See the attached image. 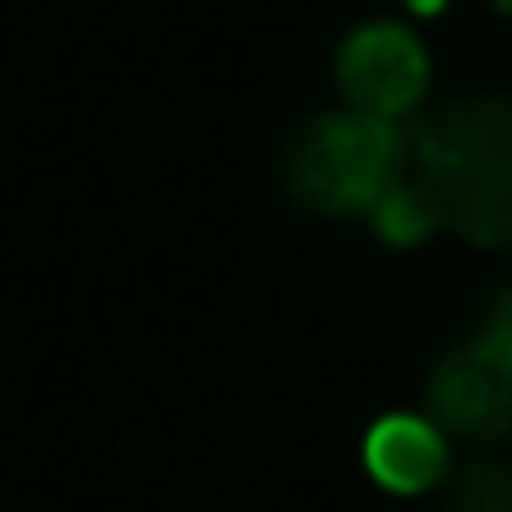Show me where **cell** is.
Listing matches in <instances>:
<instances>
[{
	"instance_id": "3",
	"label": "cell",
	"mask_w": 512,
	"mask_h": 512,
	"mask_svg": "<svg viewBox=\"0 0 512 512\" xmlns=\"http://www.w3.org/2000/svg\"><path fill=\"white\" fill-rule=\"evenodd\" d=\"M424 413L446 441L463 446H496L512 435V369H501L474 342H457L424 386Z\"/></svg>"
},
{
	"instance_id": "8",
	"label": "cell",
	"mask_w": 512,
	"mask_h": 512,
	"mask_svg": "<svg viewBox=\"0 0 512 512\" xmlns=\"http://www.w3.org/2000/svg\"><path fill=\"white\" fill-rule=\"evenodd\" d=\"M468 342H474L479 353H490L501 369H512V281L479 303L474 325H468Z\"/></svg>"
},
{
	"instance_id": "10",
	"label": "cell",
	"mask_w": 512,
	"mask_h": 512,
	"mask_svg": "<svg viewBox=\"0 0 512 512\" xmlns=\"http://www.w3.org/2000/svg\"><path fill=\"white\" fill-rule=\"evenodd\" d=\"M490 6H496V12H507V17H512V0H490Z\"/></svg>"
},
{
	"instance_id": "4",
	"label": "cell",
	"mask_w": 512,
	"mask_h": 512,
	"mask_svg": "<svg viewBox=\"0 0 512 512\" xmlns=\"http://www.w3.org/2000/svg\"><path fill=\"white\" fill-rule=\"evenodd\" d=\"M336 78L353 111L380 116V122H402L419 111L424 89H430V56L424 45L397 23H369L353 28L336 56Z\"/></svg>"
},
{
	"instance_id": "1",
	"label": "cell",
	"mask_w": 512,
	"mask_h": 512,
	"mask_svg": "<svg viewBox=\"0 0 512 512\" xmlns=\"http://www.w3.org/2000/svg\"><path fill=\"white\" fill-rule=\"evenodd\" d=\"M413 182L446 232L512 254V94H468L413 133Z\"/></svg>"
},
{
	"instance_id": "9",
	"label": "cell",
	"mask_w": 512,
	"mask_h": 512,
	"mask_svg": "<svg viewBox=\"0 0 512 512\" xmlns=\"http://www.w3.org/2000/svg\"><path fill=\"white\" fill-rule=\"evenodd\" d=\"M408 6H413V12H441L446 0H408Z\"/></svg>"
},
{
	"instance_id": "2",
	"label": "cell",
	"mask_w": 512,
	"mask_h": 512,
	"mask_svg": "<svg viewBox=\"0 0 512 512\" xmlns=\"http://www.w3.org/2000/svg\"><path fill=\"white\" fill-rule=\"evenodd\" d=\"M413 144L402 138V122H380L364 111H325L309 116L281 144V188L309 215H369L408 182Z\"/></svg>"
},
{
	"instance_id": "6",
	"label": "cell",
	"mask_w": 512,
	"mask_h": 512,
	"mask_svg": "<svg viewBox=\"0 0 512 512\" xmlns=\"http://www.w3.org/2000/svg\"><path fill=\"white\" fill-rule=\"evenodd\" d=\"M441 512H512V457L463 463L441 485Z\"/></svg>"
},
{
	"instance_id": "5",
	"label": "cell",
	"mask_w": 512,
	"mask_h": 512,
	"mask_svg": "<svg viewBox=\"0 0 512 512\" xmlns=\"http://www.w3.org/2000/svg\"><path fill=\"white\" fill-rule=\"evenodd\" d=\"M446 446L452 441L430 424V413H386L364 441V463L386 490L419 496V490H435V485L452 479Z\"/></svg>"
},
{
	"instance_id": "7",
	"label": "cell",
	"mask_w": 512,
	"mask_h": 512,
	"mask_svg": "<svg viewBox=\"0 0 512 512\" xmlns=\"http://www.w3.org/2000/svg\"><path fill=\"white\" fill-rule=\"evenodd\" d=\"M375 232L386 237L391 248H413V243H424L430 232H441V215H435L430 193L413 182V171H408V182H402V188L375 210Z\"/></svg>"
}]
</instances>
